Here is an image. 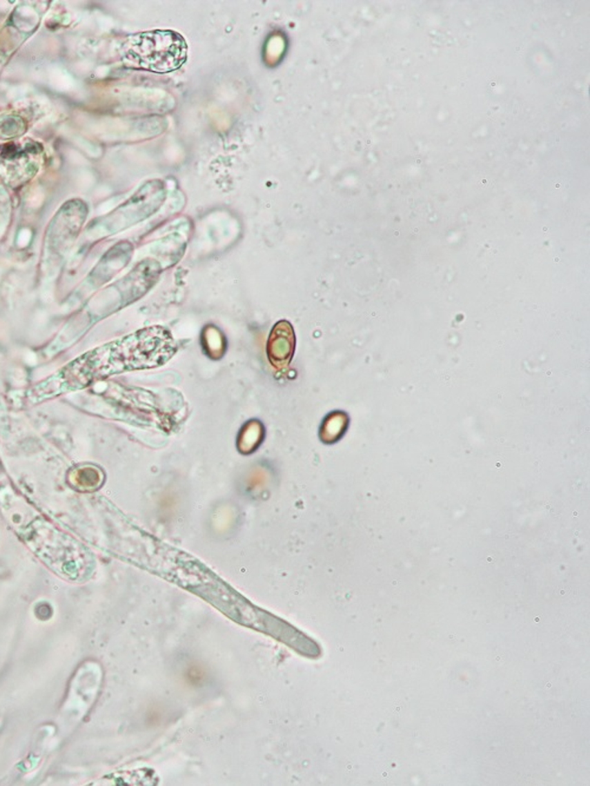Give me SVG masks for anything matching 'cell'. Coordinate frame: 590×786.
<instances>
[{"label":"cell","instance_id":"7a4b0ae2","mask_svg":"<svg viewBox=\"0 0 590 786\" xmlns=\"http://www.w3.org/2000/svg\"><path fill=\"white\" fill-rule=\"evenodd\" d=\"M187 52V43L179 33L154 30L128 38L123 44L122 59L134 69L168 74L184 66Z\"/></svg>","mask_w":590,"mask_h":786},{"label":"cell","instance_id":"6da1fadb","mask_svg":"<svg viewBox=\"0 0 590 786\" xmlns=\"http://www.w3.org/2000/svg\"><path fill=\"white\" fill-rule=\"evenodd\" d=\"M176 350L170 331L163 326L147 327L86 353L66 370V375L68 378L76 375L75 387L84 386L122 372L161 366Z\"/></svg>","mask_w":590,"mask_h":786},{"label":"cell","instance_id":"277c9868","mask_svg":"<svg viewBox=\"0 0 590 786\" xmlns=\"http://www.w3.org/2000/svg\"><path fill=\"white\" fill-rule=\"evenodd\" d=\"M264 437V429L257 420H252L244 425L239 436V449L241 453H250L257 450Z\"/></svg>","mask_w":590,"mask_h":786},{"label":"cell","instance_id":"3957f363","mask_svg":"<svg viewBox=\"0 0 590 786\" xmlns=\"http://www.w3.org/2000/svg\"><path fill=\"white\" fill-rule=\"evenodd\" d=\"M294 351V333L287 322H281L273 330L268 344V357L271 362L282 366L288 363Z\"/></svg>","mask_w":590,"mask_h":786}]
</instances>
